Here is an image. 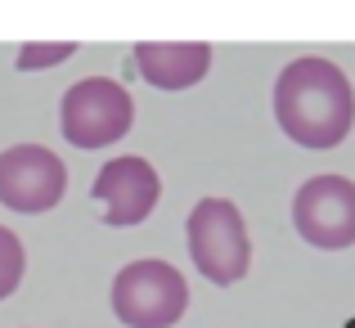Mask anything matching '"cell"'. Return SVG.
Instances as JSON below:
<instances>
[{"label":"cell","mask_w":355,"mask_h":328,"mask_svg":"<svg viewBox=\"0 0 355 328\" xmlns=\"http://www.w3.org/2000/svg\"><path fill=\"white\" fill-rule=\"evenodd\" d=\"M275 117L302 148H338L355 121L351 81L329 59H293L275 81Z\"/></svg>","instance_id":"cell-1"},{"label":"cell","mask_w":355,"mask_h":328,"mask_svg":"<svg viewBox=\"0 0 355 328\" xmlns=\"http://www.w3.org/2000/svg\"><path fill=\"white\" fill-rule=\"evenodd\" d=\"M189 306L180 270L166 261H130L113 279V315L126 328H171Z\"/></svg>","instance_id":"cell-2"},{"label":"cell","mask_w":355,"mask_h":328,"mask_svg":"<svg viewBox=\"0 0 355 328\" xmlns=\"http://www.w3.org/2000/svg\"><path fill=\"white\" fill-rule=\"evenodd\" d=\"M189 257L211 284H239L248 275V225L230 198H202L189 212Z\"/></svg>","instance_id":"cell-3"},{"label":"cell","mask_w":355,"mask_h":328,"mask_svg":"<svg viewBox=\"0 0 355 328\" xmlns=\"http://www.w3.org/2000/svg\"><path fill=\"white\" fill-rule=\"evenodd\" d=\"M130 117H135V104L117 81L86 77L63 95L59 130L72 148H108L130 130Z\"/></svg>","instance_id":"cell-4"},{"label":"cell","mask_w":355,"mask_h":328,"mask_svg":"<svg viewBox=\"0 0 355 328\" xmlns=\"http://www.w3.org/2000/svg\"><path fill=\"white\" fill-rule=\"evenodd\" d=\"M293 225L311 248L338 252L355 243V184L347 175H315L293 198Z\"/></svg>","instance_id":"cell-5"},{"label":"cell","mask_w":355,"mask_h":328,"mask_svg":"<svg viewBox=\"0 0 355 328\" xmlns=\"http://www.w3.org/2000/svg\"><path fill=\"white\" fill-rule=\"evenodd\" d=\"M68 189L63 162L41 144H14L0 153V202L9 212H50Z\"/></svg>","instance_id":"cell-6"},{"label":"cell","mask_w":355,"mask_h":328,"mask_svg":"<svg viewBox=\"0 0 355 328\" xmlns=\"http://www.w3.org/2000/svg\"><path fill=\"white\" fill-rule=\"evenodd\" d=\"M157 193H162V184H157V171L144 157H113L95 175V202L104 212V221L117 225V230L144 221L157 207Z\"/></svg>","instance_id":"cell-7"},{"label":"cell","mask_w":355,"mask_h":328,"mask_svg":"<svg viewBox=\"0 0 355 328\" xmlns=\"http://www.w3.org/2000/svg\"><path fill=\"white\" fill-rule=\"evenodd\" d=\"M135 68L144 72V81L157 86V90H189L207 77L211 45H202V41H184V45L144 41V45H135Z\"/></svg>","instance_id":"cell-8"},{"label":"cell","mask_w":355,"mask_h":328,"mask_svg":"<svg viewBox=\"0 0 355 328\" xmlns=\"http://www.w3.org/2000/svg\"><path fill=\"white\" fill-rule=\"evenodd\" d=\"M18 279H23V243L14 239V230L0 225V302L18 288Z\"/></svg>","instance_id":"cell-9"},{"label":"cell","mask_w":355,"mask_h":328,"mask_svg":"<svg viewBox=\"0 0 355 328\" xmlns=\"http://www.w3.org/2000/svg\"><path fill=\"white\" fill-rule=\"evenodd\" d=\"M72 50H77V45H54V50H23V54H18V68H36V63H59V59H68Z\"/></svg>","instance_id":"cell-10"}]
</instances>
